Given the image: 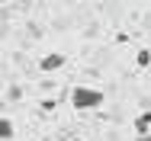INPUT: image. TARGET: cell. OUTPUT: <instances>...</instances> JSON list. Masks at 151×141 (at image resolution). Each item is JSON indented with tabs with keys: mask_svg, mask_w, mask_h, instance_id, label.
<instances>
[{
	"mask_svg": "<svg viewBox=\"0 0 151 141\" xmlns=\"http://www.w3.org/2000/svg\"><path fill=\"white\" fill-rule=\"evenodd\" d=\"M71 106L81 109V112H87V109H100V106H103V90L77 84L74 90H71Z\"/></svg>",
	"mask_w": 151,
	"mask_h": 141,
	"instance_id": "obj_1",
	"label": "cell"
},
{
	"mask_svg": "<svg viewBox=\"0 0 151 141\" xmlns=\"http://www.w3.org/2000/svg\"><path fill=\"white\" fill-rule=\"evenodd\" d=\"M64 61H68V58L61 55V52H52V55H45L42 61H39V67L48 74V71H58V67H64Z\"/></svg>",
	"mask_w": 151,
	"mask_h": 141,
	"instance_id": "obj_2",
	"label": "cell"
},
{
	"mask_svg": "<svg viewBox=\"0 0 151 141\" xmlns=\"http://www.w3.org/2000/svg\"><path fill=\"white\" fill-rule=\"evenodd\" d=\"M13 135H16V125L10 119H0V141H10Z\"/></svg>",
	"mask_w": 151,
	"mask_h": 141,
	"instance_id": "obj_3",
	"label": "cell"
},
{
	"mask_svg": "<svg viewBox=\"0 0 151 141\" xmlns=\"http://www.w3.org/2000/svg\"><path fill=\"white\" fill-rule=\"evenodd\" d=\"M135 64H138V67H148V64H151V52H148V48H142V52H138Z\"/></svg>",
	"mask_w": 151,
	"mask_h": 141,
	"instance_id": "obj_4",
	"label": "cell"
},
{
	"mask_svg": "<svg viewBox=\"0 0 151 141\" xmlns=\"http://www.w3.org/2000/svg\"><path fill=\"white\" fill-rule=\"evenodd\" d=\"M135 132H138V138H142V135L148 132V119H145V112H142L138 119H135Z\"/></svg>",
	"mask_w": 151,
	"mask_h": 141,
	"instance_id": "obj_5",
	"label": "cell"
},
{
	"mask_svg": "<svg viewBox=\"0 0 151 141\" xmlns=\"http://www.w3.org/2000/svg\"><path fill=\"white\" fill-rule=\"evenodd\" d=\"M6 96H10V99H19L23 93H19V87H10V90H6Z\"/></svg>",
	"mask_w": 151,
	"mask_h": 141,
	"instance_id": "obj_6",
	"label": "cell"
},
{
	"mask_svg": "<svg viewBox=\"0 0 151 141\" xmlns=\"http://www.w3.org/2000/svg\"><path fill=\"white\" fill-rule=\"evenodd\" d=\"M145 119H148V128H151V109H145Z\"/></svg>",
	"mask_w": 151,
	"mask_h": 141,
	"instance_id": "obj_7",
	"label": "cell"
},
{
	"mask_svg": "<svg viewBox=\"0 0 151 141\" xmlns=\"http://www.w3.org/2000/svg\"><path fill=\"white\" fill-rule=\"evenodd\" d=\"M138 141H151V135H142V138H138Z\"/></svg>",
	"mask_w": 151,
	"mask_h": 141,
	"instance_id": "obj_8",
	"label": "cell"
},
{
	"mask_svg": "<svg viewBox=\"0 0 151 141\" xmlns=\"http://www.w3.org/2000/svg\"><path fill=\"white\" fill-rule=\"evenodd\" d=\"M71 141H81V138H71Z\"/></svg>",
	"mask_w": 151,
	"mask_h": 141,
	"instance_id": "obj_9",
	"label": "cell"
}]
</instances>
